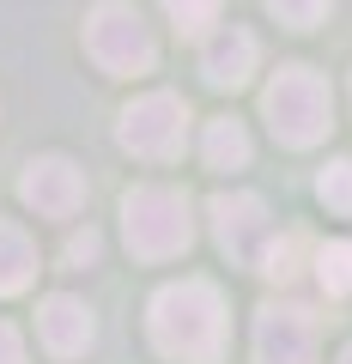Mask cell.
Masks as SVG:
<instances>
[{"instance_id":"19","label":"cell","mask_w":352,"mask_h":364,"mask_svg":"<svg viewBox=\"0 0 352 364\" xmlns=\"http://www.w3.org/2000/svg\"><path fill=\"white\" fill-rule=\"evenodd\" d=\"M0 364H25V340H18V328L0 322Z\"/></svg>"},{"instance_id":"10","label":"cell","mask_w":352,"mask_h":364,"mask_svg":"<svg viewBox=\"0 0 352 364\" xmlns=\"http://www.w3.org/2000/svg\"><path fill=\"white\" fill-rule=\"evenodd\" d=\"M37 334H43V346H49L55 358H79V352L92 346L97 322H92V310H85L79 298L55 291V298H43V304H37Z\"/></svg>"},{"instance_id":"15","label":"cell","mask_w":352,"mask_h":364,"mask_svg":"<svg viewBox=\"0 0 352 364\" xmlns=\"http://www.w3.org/2000/svg\"><path fill=\"white\" fill-rule=\"evenodd\" d=\"M158 6H164V18L176 25V37H213L225 0H158Z\"/></svg>"},{"instance_id":"6","label":"cell","mask_w":352,"mask_h":364,"mask_svg":"<svg viewBox=\"0 0 352 364\" xmlns=\"http://www.w3.org/2000/svg\"><path fill=\"white\" fill-rule=\"evenodd\" d=\"M322 316L298 298L261 304L255 310V364H316Z\"/></svg>"},{"instance_id":"17","label":"cell","mask_w":352,"mask_h":364,"mask_svg":"<svg viewBox=\"0 0 352 364\" xmlns=\"http://www.w3.org/2000/svg\"><path fill=\"white\" fill-rule=\"evenodd\" d=\"M316 195H322L334 213H352V158H334V164L316 176Z\"/></svg>"},{"instance_id":"14","label":"cell","mask_w":352,"mask_h":364,"mask_svg":"<svg viewBox=\"0 0 352 364\" xmlns=\"http://www.w3.org/2000/svg\"><path fill=\"white\" fill-rule=\"evenodd\" d=\"M304 261L316 267V249L304 243L298 231H292V237H274V243H267V255H261V273L286 286V279H298V273H304Z\"/></svg>"},{"instance_id":"1","label":"cell","mask_w":352,"mask_h":364,"mask_svg":"<svg viewBox=\"0 0 352 364\" xmlns=\"http://www.w3.org/2000/svg\"><path fill=\"white\" fill-rule=\"evenodd\" d=\"M152 346L176 364H219L225 358V298L213 279H176L152 291Z\"/></svg>"},{"instance_id":"12","label":"cell","mask_w":352,"mask_h":364,"mask_svg":"<svg viewBox=\"0 0 352 364\" xmlns=\"http://www.w3.org/2000/svg\"><path fill=\"white\" fill-rule=\"evenodd\" d=\"M201 152H207L213 170H243V164H249V134H243V122H231V116L207 122V140H201Z\"/></svg>"},{"instance_id":"8","label":"cell","mask_w":352,"mask_h":364,"mask_svg":"<svg viewBox=\"0 0 352 364\" xmlns=\"http://www.w3.org/2000/svg\"><path fill=\"white\" fill-rule=\"evenodd\" d=\"M18 195L25 207H37L43 219H73L85 207V170L73 158H31L25 176H18Z\"/></svg>"},{"instance_id":"2","label":"cell","mask_w":352,"mask_h":364,"mask_svg":"<svg viewBox=\"0 0 352 364\" xmlns=\"http://www.w3.org/2000/svg\"><path fill=\"white\" fill-rule=\"evenodd\" d=\"M261 116H267L279 146H298L304 152V146L328 140V128H334V91H328V79L316 67L286 61L267 79V91H261Z\"/></svg>"},{"instance_id":"11","label":"cell","mask_w":352,"mask_h":364,"mask_svg":"<svg viewBox=\"0 0 352 364\" xmlns=\"http://www.w3.org/2000/svg\"><path fill=\"white\" fill-rule=\"evenodd\" d=\"M31 279H37V243L25 237V225L0 219V298H18Z\"/></svg>"},{"instance_id":"3","label":"cell","mask_w":352,"mask_h":364,"mask_svg":"<svg viewBox=\"0 0 352 364\" xmlns=\"http://www.w3.org/2000/svg\"><path fill=\"white\" fill-rule=\"evenodd\" d=\"M122 237L140 261H170L195 243V207L170 182H140L122 195Z\"/></svg>"},{"instance_id":"5","label":"cell","mask_w":352,"mask_h":364,"mask_svg":"<svg viewBox=\"0 0 352 364\" xmlns=\"http://www.w3.org/2000/svg\"><path fill=\"white\" fill-rule=\"evenodd\" d=\"M116 140L128 146L134 158L170 164V158L183 152V140H188V104L176 97V91H146V97H134V104L122 109Z\"/></svg>"},{"instance_id":"18","label":"cell","mask_w":352,"mask_h":364,"mask_svg":"<svg viewBox=\"0 0 352 364\" xmlns=\"http://www.w3.org/2000/svg\"><path fill=\"white\" fill-rule=\"evenodd\" d=\"M97 249H104V243H97V231L85 225V231H73V237H67L61 261H67V267H92V261H97Z\"/></svg>"},{"instance_id":"13","label":"cell","mask_w":352,"mask_h":364,"mask_svg":"<svg viewBox=\"0 0 352 364\" xmlns=\"http://www.w3.org/2000/svg\"><path fill=\"white\" fill-rule=\"evenodd\" d=\"M316 279L328 298H352V237H334L316 249Z\"/></svg>"},{"instance_id":"7","label":"cell","mask_w":352,"mask_h":364,"mask_svg":"<svg viewBox=\"0 0 352 364\" xmlns=\"http://www.w3.org/2000/svg\"><path fill=\"white\" fill-rule=\"evenodd\" d=\"M213 237L219 249L237 261V267H261L267 243H274V225H267V200L249 195V188H231V195H213Z\"/></svg>"},{"instance_id":"16","label":"cell","mask_w":352,"mask_h":364,"mask_svg":"<svg viewBox=\"0 0 352 364\" xmlns=\"http://www.w3.org/2000/svg\"><path fill=\"white\" fill-rule=\"evenodd\" d=\"M267 13L292 31H316L328 13H334V0H267Z\"/></svg>"},{"instance_id":"9","label":"cell","mask_w":352,"mask_h":364,"mask_svg":"<svg viewBox=\"0 0 352 364\" xmlns=\"http://www.w3.org/2000/svg\"><path fill=\"white\" fill-rule=\"evenodd\" d=\"M255 61H261V43L249 37L243 25H219L207 43H201V73H207L213 91H237L255 79Z\"/></svg>"},{"instance_id":"4","label":"cell","mask_w":352,"mask_h":364,"mask_svg":"<svg viewBox=\"0 0 352 364\" xmlns=\"http://www.w3.org/2000/svg\"><path fill=\"white\" fill-rule=\"evenodd\" d=\"M85 55L97 61V73L134 79V73H152L158 37H152V25H146V13L134 0H104L85 18Z\"/></svg>"},{"instance_id":"20","label":"cell","mask_w":352,"mask_h":364,"mask_svg":"<svg viewBox=\"0 0 352 364\" xmlns=\"http://www.w3.org/2000/svg\"><path fill=\"white\" fill-rule=\"evenodd\" d=\"M340 364H352V346H346V352H340Z\"/></svg>"}]
</instances>
